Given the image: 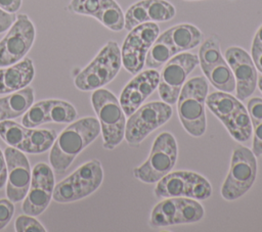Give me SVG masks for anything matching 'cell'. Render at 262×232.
Listing matches in <instances>:
<instances>
[{"label":"cell","instance_id":"obj_41","mask_svg":"<svg viewBox=\"0 0 262 232\" xmlns=\"http://www.w3.org/2000/svg\"><path fill=\"white\" fill-rule=\"evenodd\" d=\"M3 120H7V114L3 104V99L0 98V121H3Z\"/></svg>","mask_w":262,"mask_h":232},{"label":"cell","instance_id":"obj_28","mask_svg":"<svg viewBox=\"0 0 262 232\" xmlns=\"http://www.w3.org/2000/svg\"><path fill=\"white\" fill-rule=\"evenodd\" d=\"M47 123H71L77 118L76 108L69 102L62 100H48Z\"/></svg>","mask_w":262,"mask_h":232},{"label":"cell","instance_id":"obj_2","mask_svg":"<svg viewBox=\"0 0 262 232\" xmlns=\"http://www.w3.org/2000/svg\"><path fill=\"white\" fill-rule=\"evenodd\" d=\"M208 89L206 78L193 77L184 83L177 99V110L181 125L193 137H201L206 132L205 104Z\"/></svg>","mask_w":262,"mask_h":232},{"label":"cell","instance_id":"obj_32","mask_svg":"<svg viewBox=\"0 0 262 232\" xmlns=\"http://www.w3.org/2000/svg\"><path fill=\"white\" fill-rule=\"evenodd\" d=\"M147 3L148 0H139L138 2L132 4L126 11L125 15V26L124 29L127 31L132 30L138 25L148 22L149 18L147 15Z\"/></svg>","mask_w":262,"mask_h":232},{"label":"cell","instance_id":"obj_39","mask_svg":"<svg viewBox=\"0 0 262 232\" xmlns=\"http://www.w3.org/2000/svg\"><path fill=\"white\" fill-rule=\"evenodd\" d=\"M7 179V169H6V160L4 153L1 152L0 150V188H2Z\"/></svg>","mask_w":262,"mask_h":232},{"label":"cell","instance_id":"obj_19","mask_svg":"<svg viewBox=\"0 0 262 232\" xmlns=\"http://www.w3.org/2000/svg\"><path fill=\"white\" fill-rule=\"evenodd\" d=\"M34 75L35 69L30 58L21 59L7 68H1L0 94L12 93L27 87L32 82Z\"/></svg>","mask_w":262,"mask_h":232},{"label":"cell","instance_id":"obj_15","mask_svg":"<svg viewBox=\"0 0 262 232\" xmlns=\"http://www.w3.org/2000/svg\"><path fill=\"white\" fill-rule=\"evenodd\" d=\"M54 175L50 167L44 163L37 164L33 169L30 190L23 202V211L33 217L41 215L52 198Z\"/></svg>","mask_w":262,"mask_h":232},{"label":"cell","instance_id":"obj_22","mask_svg":"<svg viewBox=\"0 0 262 232\" xmlns=\"http://www.w3.org/2000/svg\"><path fill=\"white\" fill-rule=\"evenodd\" d=\"M56 137L53 130L29 129L17 149L27 153H41L52 146Z\"/></svg>","mask_w":262,"mask_h":232},{"label":"cell","instance_id":"obj_35","mask_svg":"<svg viewBox=\"0 0 262 232\" xmlns=\"http://www.w3.org/2000/svg\"><path fill=\"white\" fill-rule=\"evenodd\" d=\"M14 213V205L9 199H0V230L11 220Z\"/></svg>","mask_w":262,"mask_h":232},{"label":"cell","instance_id":"obj_37","mask_svg":"<svg viewBox=\"0 0 262 232\" xmlns=\"http://www.w3.org/2000/svg\"><path fill=\"white\" fill-rule=\"evenodd\" d=\"M251 58L256 66V68L262 73V46L252 42L251 47Z\"/></svg>","mask_w":262,"mask_h":232},{"label":"cell","instance_id":"obj_29","mask_svg":"<svg viewBox=\"0 0 262 232\" xmlns=\"http://www.w3.org/2000/svg\"><path fill=\"white\" fill-rule=\"evenodd\" d=\"M29 129L12 121L0 122V137L11 147L17 148L26 137Z\"/></svg>","mask_w":262,"mask_h":232},{"label":"cell","instance_id":"obj_44","mask_svg":"<svg viewBox=\"0 0 262 232\" xmlns=\"http://www.w3.org/2000/svg\"><path fill=\"white\" fill-rule=\"evenodd\" d=\"M186 1H196V0H186Z\"/></svg>","mask_w":262,"mask_h":232},{"label":"cell","instance_id":"obj_16","mask_svg":"<svg viewBox=\"0 0 262 232\" xmlns=\"http://www.w3.org/2000/svg\"><path fill=\"white\" fill-rule=\"evenodd\" d=\"M4 156L7 169L6 195L12 202H18L26 197L30 188L32 178L30 164L21 150L14 147H7Z\"/></svg>","mask_w":262,"mask_h":232},{"label":"cell","instance_id":"obj_17","mask_svg":"<svg viewBox=\"0 0 262 232\" xmlns=\"http://www.w3.org/2000/svg\"><path fill=\"white\" fill-rule=\"evenodd\" d=\"M225 60L233 73L236 97L247 99L254 93L258 82L257 68L251 55L242 47L231 46L225 51Z\"/></svg>","mask_w":262,"mask_h":232},{"label":"cell","instance_id":"obj_31","mask_svg":"<svg viewBox=\"0 0 262 232\" xmlns=\"http://www.w3.org/2000/svg\"><path fill=\"white\" fill-rule=\"evenodd\" d=\"M48 104V100H42L35 104H32L23 117V126L28 129H34L41 124L47 123Z\"/></svg>","mask_w":262,"mask_h":232},{"label":"cell","instance_id":"obj_7","mask_svg":"<svg viewBox=\"0 0 262 232\" xmlns=\"http://www.w3.org/2000/svg\"><path fill=\"white\" fill-rule=\"evenodd\" d=\"M256 176V155L248 147L236 145L232 151L229 172L221 187L222 197L229 201L242 197L253 186Z\"/></svg>","mask_w":262,"mask_h":232},{"label":"cell","instance_id":"obj_40","mask_svg":"<svg viewBox=\"0 0 262 232\" xmlns=\"http://www.w3.org/2000/svg\"><path fill=\"white\" fill-rule=\"evenodd\" d=\"M253 42L254 43H257L259 45L262 46V25L258 28V30L256 31L255 33V36H254V39H253Z\"/></svg>","mask_w":262,"mask_h":232},{"label":"cell","instance_id":"obj_33","mask_svg":"<svg viewBox=\"0 0 262 232\" xmlns=\"http://www.w3.org/2000/svg\"><path fill=\"white\" fill-rule=\"evenodd\" d=\"M105 0H72L69 7L73 12L95 17Z\"/></svg>","mask_w":262,"mask_h":232},{"label":"cell","instance_id":"obj_20","mask_svg":"<svg viewBox=\"0 0 262 232\" xmlns=\"http://www.w3.org/2000/svg\"><path fill=\"white\" fill-rule=\"evenodd\" d=\"M178 54L171 41L169 31L166 30L155 40L147 51L144 65L147 68H158L164 65L171 57Z\"/></svg>","mask_w":262,"mask_h":232},{"label":"cell","instance_id":"obj_12","mask_svg":"<svg viewBox=\"0 0 262 232\" xmlns=\"http://www.w3.org/2000/svg\"><path fill=\"white\" fill-rule=\"evenodd\" d=\"M160 35V28L156 22L148 21L136 26L129 31L122 48V65L132 75L142 71L148 49Z\"/></svg>","mask_w":262,"mask_h":232},{"label":"cell","instance_id":"obj_18","mask_svg":"<svg viewBox=\"0 0 262 232\" xmlns=\"http://www.w3.org/2000/svg\"><path fill=\"white\" fill-rule=\"evenodd\" d=\"M160 74L154 68L140 71L124 87L120 95V104L126 115L132 114L143 104L146 98L158 88Z\"/></svg>","mask_w":262,"mask_h":232},{"label":"cell","instance_id":"obj_27","mask_svg":"<svg viewBox=\"0 0 262 232\" xmlns=\"http://www.w3.org/2000/svg\"><path fill=\"white\" fill-rule=\"evenodd\" d=\"M247 110L254 131L252 151L256 156H260L262 155V98H251L248 102Z\"/></svg>","mask_w":262,"mask_h":232},{"label":"cell","instance_id":"obj_3","mask_svg":"<svg viewBox=\"0 0 262 232\" xmlns=\"http://www.w3.org/2000/svg\"><path fill=\"white\" fill-rule=\"evenodd\" d=\"M91 103L100 125L103 147L112 150L124 139L126 114L115 94L106 89L94 90Z\"/></svg>","mask_w":262,"mask_h":232},{"label":"cell","instance_id":"obj_24","mask_svg":"<svg viewBox=\"0 0 262 232\" xmlns=\"http://www.w3.org/2000/svg\"><path fill=\"white\" fill-rule=\"evenodd\" d=\"M178 197H168L155 205L151 211L149 225L154 228L173 226L177 210Z\"/></svg>","mask_w":262,"mask_h":232},{"label":"cell","instance_id":"obj_21","mask_svg":"<svg viewBox=\"0 0 262 232\" xmlns=\"http://www.w3.org/2000/svg\"><path fill=\"white\" fill-rule=\"evenodd\" d=\"M168 31L177 53L193 49L203 41L202 32L190 24H179L168 29Z\"/></svg>","mask_w":262,"mask_h":232},{"label":"cell","instance_id":"obj_34","mask_svg":"<svg viewBox=\"0 0 262 232\" xmlns=\"http://www.w3.org/2000/svg\"><path fill=\"white\" fill-rule=\"evenodd\" d=\"M15 231L17 232H45L46 229L33 216L21 215L15 220Z\"/></svg>","mask_w":262,"mask_h":232},{"label":"cell","instance_id":"obj_26","mask_svg":"<svg viewBox=\"0 0 262 232\" xmlns=\"http://www.w3.org/2000/svg\"><path fill=\"white\" fill-rule=\"evenodd\" d=\"M204 207L196 199L178 197L174 224H190L200 221L204 217Z\"/></svg>","mask_w":262,"mask_h":232},{"label":"cell","instance_id":"obj_5","mask_svg":"<svg viewBox=\"0 0 262 232\" xmlns=\"http://www.w3.org/2000/svg\"><path fill=\"white\" fill-rule=\"evenodd\" d=\"M122 66L121 49L115 41H108L75 78V85L79 90H96L108 84L118 75Z\"/></svg>","mask_w":262,"mask_h":232},{"label":"cell","instance_id":"obj_42","mask_svg":"<svg viewBox=\"0 0 262 232\" xmlns=\"http://www.w3.org/2000/svg\"><path fill=\"white\" fill-rule=\"evenodd\" d=\"M257 85H258V87H259V90L262 92V76L259 77L258 82H257Z\"/></svg>","mask_w":262,"mask_h":232},{"label":"cell","instance_id":"obj_30","mask_svg":"<svg viewBox=\"0 0 262 232\" xmlns=\"http://www.w3.org/2000/svg\"><path fill=\"white\" fill-rule=\"evenodd\" d=\"M176 14L173 4L166 0H148L147 15L149 21L161 22L171 20Z\"/></svg>","mask_w":262,"mask_h":232},{"label":"cell","instance_id":"obj_23","mask_svg":"<svg viewBox=\"0 0 262 232\" xmlns=\"http://www.w3.org/2000/svg\"><path fill=\"white\" fill-rule=\"evenodd\" d=\"M2 99L7 120L14 119L24 114L31 107L34 102V91L30 87H25Z\"/></svg>","mask_w":262,"mask_h":232},{"label":"cell","instance_id":"obj_6","mask_svg":"<svg viewBox=\"0 0 262 232\" xmlns=\"http://www.w3.org/2000/svg\"><path fill=\"white\" fill-rule=\"evenodd\" d=\"M177 155L178 147L174 136L169 132H162L156 137L148 157L133 170V175L143 183H157L174 168Z\"/></svg>","mask_w":262,"mask_h":232},{"label":"cell","instance_id":"obj_14","mask_svg":"<svg viewBox=\"0 0 262 232\" xmlns=\"http://www.w3.org/2000/svg\"><path fill=\"white\" fill-rule=\"evenodd\" d=\"M35 40V27L28 15L18 14L7 34L0 41V66L21 60Z\"/></svg>","mask_w":262,"mask_h":232},{"label":"cell","instance_id":"obj_11","mask_svg":"<svg viewBox=\"0 0 262 232\" xmlns=\"http://www.w3.org/2000/svg\"><path fill=\"white\" fill-rule=\"evenodd\" d=\"M198 57L205 77L214 88L227 93L235 89L233 73L221 53L220 41L216 35L202 43Z\"/></svg>","mask_w":262,"mask_h":232},{"label":"cell","instance_id":"obj_36","mask_svg":"<svg viewBox=\"0 0 262 232\" xmlns=\"http://www.w3.org/2000/svg\"><path fill=\"white\" fill-rule=\"evenodd\" d=\"M16 15L0 8V33L7 31L15 21Z\"/></svg>","mask_w":262,"mask_h":232},{"label":"cell","instance_id":"obj_1","mask_svg":"<svg viewBox=\"0 0 262 232\" xmlns=\"http://www.w3.org/2000/svg\"><path fill=\"white\" fill-rule=\"evenodd\" d=\"M100 133L97 119L87 117L69 125L55 139L49 153L52 169L61 174L71 166L75 157Z\"/></svg>","mask_w":262,"mask_h":232},{"label":"cell","instance_id":"obj_43","mask_svg":"<svg viewBox=\"0 0 262 232\" xmlns=\"http://www.w3.org/2000/svg\"><path fill=\"white\" fill-rule=\"evenodd\" d=\"M0 87H1V68H0Z\"/></svg>","mask_w":262,"mask_h":232},{"label":"cell","instance_id":"obj_9","mask_svg":"<svg viewBox=\"0 0 262 232\" xmlns=\"http://www.w3.org/2000/svg\"><path fill=\"white\" fill-rule=\"evenodd\" d=\"M154 192L158 198L189 197L205 200L212 195V186L202 175L189 171H176L160 179Z\"/></svg>","mask_w":262,"mask_h":232},{"label":"cell","instance_id":"obj_8","mask_svg":"<svg viewBox=\"0 0 262 232\" xmlns=\"http://www.w3.org/2000/svg\"><path fill=\"white\" fill-rule=\"evenodd\" d=\"M103 171L98 159L79 167L73 174L54 185L52 198L57 202H72L93 193L101 184Z\"/></svg>","mask_w":262,"mask_h":232},{"label":"cell","instance_id":"obj_25","mask_svg":"<svg viewBox=\"0 0 262 232\" xmlns=\"http://www.w3.org/2000/svg\"><path fill=\"white\" fill-rule=\"evenodd\" d=\"M94 18L114 32L122 31L125 26V15L122 8L115 0H105Z\"/></svg>","mask_w":262,"mask_h":232},{"label":"cell","instance_id":"obj_38","mask_svg":"<svg viewBox=\"0 0 262 232\" xmlns=\"http://www.w3.org/2000/svg\"><path fill=\"white\" fill-rule=\"evenodd\" d=\"M21 5V0H0V8L9 12H16Z\"/></svg>","mask_w":262,"mask_h":232},{"label":"cell","instance_id":"obj_10","mask_svg":"<svg viewBox=\"0 0 262 232\" xmlns=\"http://www.w3.org/2000/svg\"><path fill=\"white\" fill-rule=\"evenodd\" d=\"M173 109L164 101H152L139 106L126 121L124 138L130 145H137L156 129L166 124Z\"/></svg>","mask_w":262,"mask_h":232},{"label":"cell","instance_id":"obj_4","mask_svg":"<svg viewBox=\"0 0 262 232\" xmlns=\"http://www.w3.org/2000/svg\"><path fill=\"white\" fill-rule=\"evenodd\" d=\"M206 104L211 112L226 127L230 136L237 142L250 139L253 129L248 110L242 102L223 91H216L206 98Z\"/></svg>","mask_w":262,"mask_h":232},{"label":"cell","instance_id":"obj_13","mask_svg":"<svg viewBox=\"0 0 262 232\" xmlns=\"http://www.w3.org/2000/svg\"><path fill=\"white\" fill-rule=\"evenodd\" d=\"M198 64V55L186 51L174 55L164 64L158 85L159 95L164 102L171 105L177 101L187 76Z\"/></svg>","mask_w":262,"mask_h":232}]
</instances>
